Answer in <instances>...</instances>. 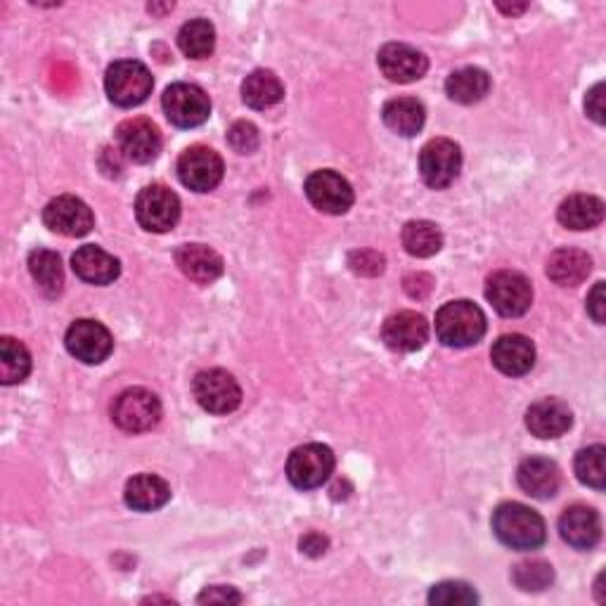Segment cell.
I'll return each instance as SVG.
<instances>
[{
    "instance_id": "obj_1",
    "label": "cell",
    "mask_w": 606,
    "mask_h": 606,
    "mask_svg": "<svg viewBox=\"0 0 606 606\" xmlns=\"http://www.w3.org/2000/svg\"><path fill=\"white\" fill-rule=\"evenodd\" d=\"M492 533L502 545L521 552L543 547L547 538L543 516L521 502H504L492 512Z\"/></svg>"
},
{
    "instance_id": "obj_2",
    "label": "cell",
    "mask_w": 606,
    "mask_h": 606,
    "mask_svg": "<svg viewBox=\"0 0 606 606\" xmlns=\"http://www.w3.org/2000/svg\"><path fill=\"white\" fill-rule=\"evenodd\" d=\"M486 316L472 301H450L436 313V336L450 348H467L484 340Z\"/></svg>"
},
{
    "instance_id": "obj_3",
    "label": "cell",
    "mask_w": 606,
    "mask_h": 606,
    "mask_svg": "<svg viewBox=\"0 0 606 606\" xmlns=\"http://www.w3.org/2000/svg\"><path fill=\"white\" fill-rule=\"evenodd\" d=\"M154 88L150 69L138 60H121L107 69L105 91L119 107L143 105Z\"/></svg>"
},
{
    "instance_id": "obj_4",
    "label": "cell",
    "mask_w": 606,
    "mask_h": 606,
    "mask_svg": "<svg viewBox=\"0 0 606 606\" xmlns=\"http://www.w3.org/2000/svg\"><path fill=\"white\" fill-rule=\"evenodd\" d=\"M111 419L129 433L150 431L162 419V401L147 389H129L119 393V399L111 405Z\"/></svg>"
},
{
    "instance_id": "obj_5",
    "label": "cell",
    "mask_w": 606,
    "mask_h": 606,
    "mask_svg": "<svg viewBox=\"0 0 606 606\" xmlns=\"http://www.w3.org/2000/svg\"><path fill=\"white\" fill-rule=\"evenodd\" d=\"M135 218L147 233H168L180 218L178 194L166 186H147L135 200Z\"/></svg>"
},
{
    "instance_id": "obj_6",
    "label": "cell",
    "mask_w": 606,
    "mask_h": 606,
    "mask_svg": "<svg viewBox=\"0 0 606 606\" xmlns=\"http://www.w3.org/2000/svg\"><path fill=\"white\" fill-rule=\"evenodd\" d=\"M332 448L322 443H308L296 448L287 460V476L299 490H313L328 482L334 472Z\"/></svg>"
},
{
    "instance_id": "obj_7",
    "label": "cell",
    "mask_w": 606,
    "mask_h": 606,
    "mask_svg": "<svg viewBox=\"0 0 606 606\" xmlns=\"http://www.w3.org/2000/svg\"><path fill=\"white\" fill-rule=\"evenodd\" d=\"M162 107L166 119L178 126V129L202 126L211 115L209 95L194 83H174V86H168L162 97Z\"/></svg>"
},
{
    "instance_id": "obj_8",
    "label": "cell",
    "mask_w": 606,
    "mask_h": 606,
    "mask_svg": "<svg viewBox=\"0 0 606 606\" xmlns=\"http://www.w3.org/2000/svg\"><path fill=\"white\" fill-rule=\"evenodd\" d=\"M194 399L211 415H228L242 403V389L237 379L225 370H204L194 377Z\"/></svg>"
},
{
    "instance_id": "obj_9",
    "label": "cell",
    "mask_w": 606,
    "mask_h": 606,
    "mask_svg": "<svg viewBox=\"0 0 606 606\" xmlns=\"http://www.w3.org/2000/svg\"><path fill=\"white\" fill-rule=\"evenodd\" d=\"M486 299L502 318H519L533 304V287L526 275L516 271H500L488 277Z\"/></svg>"
},
{
    "instance_id": "obj_10",
    "label": "cell",
    "mask_w": 606,
    "mask_h": 606,
    "mask_svg": "<svg viewBox=\"0 0 606 606\" xmlns=\"http://www.w3.org/2000/svg\"><path fill=\"white\" fill-rule=\"evenodd\" d=\"M462 168V152L448 138H436L421 147L419 154V174L433 190H443L453 186Z\"/></svg>"
},
{
    "instance_id": "obj_11",
    "label": "cell",
    "mask_w": 606,
    "mask_h": 606,
    "mask_svg": "<svg viewBox=\"0 0 606 606\" xmlns=\"http://www.w3.org/2000/svg\"><path fill=\"white\" fill-rule=\"evenodd\" d=\"M223 159L216 150L206 145L188 147L178 159V178L194 192H211L223 180Z\"/></svg>"
},
{
    "instance_id": "obj_12",
    "label": "cell",
    "mask_w": 606,
    "mask_h": 606,
    "mask_svg": "<svg viewBox=\"0 0 606 606\" xmlns=\"http://www.w3.org/2000/svg\"><path fill=\"white\" fill-rule=\"evenodd\" d=\"M306 197L322 214L342 216L354 206V188L350 182L336 171H316L306 180Z\"/></svg>"
},
{
    "instance_id": "obj_13",
    "label": "cell",
    "mask_w": 606,
    "mask_h": 606,
    "mask_svg": "<svg viewBox=\"0 0 606 606\" xmlns=\"http://www.w3.org/2000/svg\"><path fill=\"white\" fill-rule=\"evenodd\" d=\"M67 350L86 365H100L109 358L115 340L109 330L97 320H76L64 336Z\"/></svg>"
},
{
    "instance_id": "obj_14",
    "label": "cell",
    "mask_w": 606,
    "mask_h": 606,
    "mask_svg": "<svg viewBox=\"0 0 606 606\" xmlns=\"http://www.w3.org/2000/svg\"><path fill=\"white\" fill-rule=\"evenodd\" d=\"M44 221L52 233L64 237H83L93 230V211L74 194L55 197L44 209Z\"/></svg>"
},
{
    "instance_id": "obj_15",
    "label": "cell",
    "mask_w": 606,
    "mask_h": 606,
    "mask_svg": "<svg viewBox=\"0 0 606 606\" xmlns=\"http://www.w3.org/2000/svg\"><path fill=\"white\" fill-rule=\"evenodd\" d=\"M119 152L135 164H150L162 152V133L150 119H129L117 129Z\"/></svg>"
},
{
    "instance_id": "obj_16",
    "label": "cell",
    "mask_w": 606,
    "mask_h": 606,
    "mask_svg": "<svg viewBox=\"0 0 606 606\" xmlns=\"http://www.w3.org/2000/svg\"><path fill=\"white\" fill-rule=\"evenodd\" d=\"M382 340L396 354H415L429 340V322L415 311H401L387 318Z\"/></svg>"
},
{
    "instance_id": "obj_17",
    "label": "cell",
    "mask_w": 606,
    "mask_h": 606,
    "mask_svg": "<svg viewBox=\"0 0 606 606\" xmlns=\"http://www.w3.org/2000/svg\"><path fill=\"white\" fill-rule=\"evenodd\" d=\"M379 69L393 83H413L427 74L429 60L407 44H387L379 50Z\"/></svg>"
},
{
    "instance_id": "obj_18",
    "label": "cell",
    "mask_w": 606,
    "mask_h": 606,
    "mask_svg": "<svg viewBox=\"0 0 606 606\" xmlns=\"http://www.w3.org/2000/svg\"><path fill=\"white\" fill-rule=\"evenodd\" d=\"M573 425L571 407L559 399H543L526 413V427L538 439H559Z\"/></svg>"
},
{
    "instance_id": "obj_19",
    "label": "cell",
    "mask_w": 606,
    "mask_h": 606,
    "mask_svg": "<svg viewBox=\"0 0 606 606\" xmlns=\"http://www.w3.org/2000/svg\"><path fill=\"white\" fill-rule=\"evenodd\" d=\"M490 360L507 377H521L535 365V346L524 334H504L492 344Z\"/></svg>"
},
{
    "instance_id": "obj_20",
    "label": "cell",
    "mask_w": 606,
    "mask_h": 606,
    "mask_svg": "<svg viewBox=\"0 0 606 606\" xmlns=\"http://www.w3.org/2000/svg\"><path fill=\"white\" fill-rule=\"evenodd\" d=\"M559 533L571 547L592 549L602 538V519L590 507L575 504L559 516Z\"/></svg>"
},
{
    "instance_id": "obj_21",
    "label": "cell",
    "mask_w": 606,
    "mask_h": 606,
    "mask_svg": "<svg viewBox=\"0 0 606 606\" xmlns=\"http://www.w3.org/2000/svg\"><path fill=\"white\" fill-rule=\"evenodd\" d=\"M516 482L526 496L538 498V500H549L557 496V490L561 486V474L552 460L528 458L519 464Z\"/></svg>"
},
{
    "instance_id": "obj_22",
    "label": "cell",
    "mask_w": 606,
    "mask_h": 606,
    "mask_svg": "<svg viewBox=\"0 0 606 606\" xmlns=\"http://www.w3.org/2000/svg\"><path fill=\"white\" fill-rule=\"evenodd\" d=\"M176 265L180 273L197 285H211L223 275V259L206 245H182L176 249Z\"/></svg>"
},
{
    "instance_id": "obj_23",
    "label": "cell",
    "mask_w": 606,
    "mask_h": 606,
    "mask_svg": "<svg viewBox=\"0 0 606 606\" xmlns=\"http://www.w3.org/2000/svg\"><path fill=\"white\" fill-rule=\"evenodd\" d=\"M72 268L83 282H88V285H100V287L111 285V282H115L121 273L119 259H115L111 253L95 245L81 247L72 257Z\"/></svg>"
},
{
    "instance_id": "obj_24",
    "label": "cell",
    "mask_w": 606,
    "mask_h": 606,
    "mask_svg": "<svg viewBox=\"0 0 606 606\" xmlns=\"http://www.w3.org/2000/svg\"><path fill=\"white\" fill-rule=\"evenodd\" d=\"M123 500L135 512H154L171 500V486L157 474H138L123 490Z\"/></svg>"
},
{
    "instance_id": "obj_25",
    "label": "cell",
    "mask_w": 606,
    "mask_h": 606,
    "mask_svg": "<svg viewBox=\"0 0 606 606\" xmlns=\"http://www.w3.org/2000/svg\"><path fill=\"white\" fill-rule=\"evenodd\" d=\"M604 202L599 197L592 194H571L569 200H563L557 218L569 230H592L604 221Z\"/></svg>"
},
{
    "instance_id": "obj_26",
    "label": "cell",
    "mask_w": 606,
    "mask_h": 606,
    "mask_svg": "<svg viewBox=\"0 0 606 606\" xmlns=\"http://www.w3.org/2000/svg\"><path fill=\"white\" fill-rule=\"evenodd\" d=\"M592 271V259L581 249H557L547 261V277L559 287H575L587 280Z\"/></svg>"
},
{
    "instance_id": "obj_27",
    "label": "cell",
    "mask_w": 606,
    "mask_h": 606,
    "mask_svg": "<svg viewBox=\"0 0 606 606\" xmlns=\"http://www.w3.org/2000/svg\"><path fill=\"white\" fill-rule=\"evenodd\" d=\"M382 119L387 129L403 138H413L421 131L427 121V109L415 97H393L382 109Z\"/></svg>"
},
{
    "instance_id": "obj_28",
    "label": "cell",
    "mask_w": 606,
    "mask_h": 606,
    "mask_svg": "<svg viewBox=\"0 0 606 606\" xmlns=\"http://www.w3.org/2000/svg\"><path fill=\"white\" fill-rule=\"evenodd\" d=\"M490 91V76L478 67H462L445 81V93L453 103L474 105L482 103Z\"/></svg>"
},
{
    "instance_id": "obj_29",
    "label": "cell",
    "mask_w": 606,
    "mask_h": 606,
    "mask_svg": "<svg viewBox=\"0 0 606 606\" xmlns=\"http://www.w3.org/2000/svg\"><path fill=\"white\" fill-rule=\"evenodd\" d=\"M285 97V86L282 81L268 72V69H257L242 83V100L251 109H268L275 107Z\"/></svg>"
},
{
    "instance_id": "obj_30",
    "label": "cell",
    "mask_w": 606,
    "mask_h": 606,
    "mask_svg": "<svg viewBox=\"0 0 606 606\" xmlns=\"http://www.w3.org/2000/svg\"><path fill=\"white\" fill-rule=\"evenodd\" d=\"M29 273L46 296H58L64 287L62 259L50 249H34L29 253Z\"/></svg>"
},
{
    "instance_id": "obj_31",
    "label": "cell",
    "mask_w": 606,
    "mask_h": 606,
    "mask_svg": "<svg viewBox=\"0 0 606 606\" xmlns=\"http://www.w3.org/2000/svg\"><path fill=\"white\" fill-rule=\"evenodd\" d=\"M403 247L411 257L429 259L433 253H439L443 247V235L439 225L431 221H411L403 228Z\"/></svg>"
},
{
    "instance_id": "obj_32",
    "label": "cell",
    "mask_w": 606,
    "mask_h": 606,
    "mask_svg": "<svg viewBox=\"0 0 606 606\" xmlns=\"http://www.w3.org/2000/svg\"><path fill=\"white\" fill-rule=\"evenodd\" d=\"M178 46L190 60H206L216 48V29L206 20H190L178 32Z\"/></svg>"
},
{
    "instance_id": "obj_33",
    "label": "cell",
    "mask_w": 606,
    "mask_h": 606,
    "mask_svg": "<svg viewBox=\"0 0 606 606\" xmlns=\"http://www.w3.org/2000/svg\"><path fill=\"white\" fill-rule=\"evenodd\" d=\"M32 372V356L26 346L12 336L0 340V382L5 387L20 384Z\"/></svg>"
},
{
    "instance_id": "obj_34",
    "label": "cell",
    "mask_w": 606,
    "mask_h": 606,
    "mask_svg": "<svg viewBox=\"0 0 606 606\" xmlns=\"http://www.w3.org/2000/svg\"><path fill=\"white\" fill-rule=\"evenodd\" d=\"M604 455H606L604 445L583 448L581 453L575 455V476H578V482L590 486V488H595V490H604V486H606Z\"/></svg>"
},
{
    "instance_id": "obj_35",
    "label": "cell",
    "mask_w": 606,
    "mask_h": 606,
    "mask_svg": "<svg viewBox=\"0 0 606 606\" xmlns=\"http://www.w3.org/2000/svg\"><path fill=\"white\" fill-rule=\"evenodd\" d=\"M512 581L519 590H524V592H543L545 587L552 585L555 571L547 561H540V559L521 561L512 571Z\"/></svg>"
},
{
    "instance_id": "obj_36",
    "label": "cell",
    "mask_w": 606,
    "mask_h": 606,
    "mask_svg": "<svg viewBox=\"0 0 606 606\" xmlns=\"http://www.w3.org/2000/svg\"><path fill=\"white\" fill-rule=\"evenodd\" d=\"M476 602H478V595L474 592V587L462 581H445L433 585L429 592V604L453 606V604H476Z\"/></svg>"
},
{
    "instance_id": "obj_37",
    "label": "cell",
    "mask_w": 606,
    "mask_h": 606,
    "mask_svg": "<svg viewBox=\"0 0 606 606\" xmlns=\"http://www.w3.org/2000/svg\"><path fill=\"white\" fill-rule=\"evenodd\" d=\"M228 145L237 152V154H251L257 152L261 145V135L259 129L249 121H237L230 126L228 131Z\"/></svg>"
},
{
    "instance_id": "obj_38",
    "label": "cell",
    "mask_w": 606,
    "mask_h": 606,
    "mask_svg": "<svg viewBox=\"0 0 606 606\" xmlns=\"http://www.w3.org/2000/svg\"><path fill=\"white\" fill-rule=\"evenodd\" d=\"M348 265H350V271L358 273V275H379L384 271V257L382 253H377L372 249H360V251H354L348 257Z\"/></svg>"
},
{
    "instance_id": "obj_39",
    "label": "cell",
    "mask_w": 606,
    "mask_h": 606,
    "mask_svg": "<svg viewBox=\"0 0 606 606\" xmlns=\"http://www.w3.org/2000/svg\"><path fill=\"white\" fill-rule=\"evenodd\" d=\"M197 602L200 604H239L242 602V595H239V592L233 587L216 585V587H206L202 595L197 597Z\"/></svg>"
},
{
    "instance_id": "obj_40",
    "label": "cell",
    "mask_w": 606,
    "mask_h": 606,
    "mask_svg": "<svg viewBox=\"0 0 606 606\" xmlns=\"http://www.w3.org/2000/svg\"><path fill=\"white\" fill-rule=\"evenodd\" d=\"M585 111L592 121H597L599 126L604 123V83H597L595 88H592L585 97Z\"/></svg>"
},
{
    "instance_id": "obj_41",
    "label": "cell",
    "mask_w": 606,
    "mask_h": 606,
    "mask_svg": "<svg viewBox=\"0 0 606 606\" xmlns=\"http://www.w3.org/2000/svg\"><path fill=\"white\" fill-rule=\"evenodd\" d=\"M587 313L590 318L597 322V325H604L606 318V299H604V282H597L595 289L590 292L587 296Z\"/></svg>"
},
{
    "instance_id": "obj_42",
    "label": "cell",
    "mask_w": 606,
    "mask_h": 606,
    "mask_svg": "<svg viewBox=\"0 0 606 606\" xmlns=\"http://www.w3.org/2000/svg\"><path fill=\"white\" fill-rule=\"evenodd\" d=\"M431 277L429 275H411V277H405V289L411 296H415V299H421V296L429 294L431 292Z\"/></svg>"
},
{
    "instance_id": "obj_43",
    "label": "cell",
    "mask_w": 606,
    "mask_h": 606,
    "mask_svg": "<svg viewBox=\"0 0 606 606\" xmlns=\"http://www.w3.org/2000/svg\"><path fill=\"white\" fill-rule=\"evenodd\" d=\"M325 549H328V538H325V535L308 533L306 538H301V552H306V555L320 557V555H325Z\"/></svg>"
},
{
    "instance_id": "obj_44",
    "label": "cell",
    "mask_w": 606,
    "mask_h": 606,
    "mask_svg": "<svg viewBox=\"0 0 606 606\" xmlns=\"http://www.w3.org/2000/svg\"><path fill=\"white\" fill-rule=\"evenodd\" d=\"M528 5L526 3H521V5H498V10H502L504 15H521V12H524Z\"/></svg>"
}]
</instances>
